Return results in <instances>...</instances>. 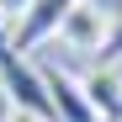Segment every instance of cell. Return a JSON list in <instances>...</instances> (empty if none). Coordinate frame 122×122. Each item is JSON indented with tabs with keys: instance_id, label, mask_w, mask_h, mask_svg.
Instances as JSON below:
<instances>
[{
	"instance_id": "6da1fadb",
	"label": "cell",
	"mask_w": 122,
	"mask_h": 122,
	"mask_svg": "<svg viewBox=\"0 0 122 122\" xmlns=\"http://www.w3.org/2000/svg\"><path fill=\"white\" fill-rule=\"evenodd\" d=\"M0 85H5L11 106L37 112V117H48V122H53V101H48V85H43V69H37L27 53H16L11 43L0 48Z\"/></svg>"
},
{
	"instance_id": "7a4b0ae2",
	"label": "cell",
	"mask_w": 122,
	"mask_h": 122,
	"mask_svg": "<svg viewBox=\"0 0 122 122\" xmlns=\"http://www.w3.org/2000/svg\"><path fill=\"white\" fill-rule=\"evenodd\" d=\"M80 5V0H32V5L21 11V21L11 27V48L16 53H32L43 48L48 37H58V27L69 21V11Z\"/></svg>"
},
{
	"instance_id": "3957f363",
	"label": "cell",
	"mask_w": 122,
	"mask_h": 122,
	"mask_svg": "<svg viewBox=\"0 0 122 122\" xmlns=\"http://www.w3.org/2000/svg\"><path fill=\"white\" fill-rule=\"evenodd\" d=\"M106 32H112V5L80 0V5L69 11V21L58 27V43H64L69 53H96V58H101V43H106Z\"/></svg>"
},
{
	"instance_id": "277c9868",
	"label": "cell",
	"mask_w": 122,
	"mask_h": 122,
	"mask_svg": "<svg viewBox=\"0 0 122 122\" xmlns=\"http://www.w3.org/2000/svg\"><path fill=\"white\" fill-rule=\"evenodd\" d=\"M37 69H43V85H48V101H53V122H106L90 106V96L74 74H64L58 64H37Z\"/></svg>"
},
{
	"instance_id": "5b68a950",
	"label": "cell",
	"mask_w": 122,
	"mask_h": 122,
	"mask_svg": "<svg viewBox=\"0 0 122 122\" xmlns=\"http://www.w3.org/2000/svg\"><path fill=\"white\" fill-rule=\"evenodd\" d=\"M80 85H85L90 106L106 117V122H122V80H117L112 69H90L85 80H80Z\"/></svg>"
},
{
	"instance_id": "8992f818",
	"label": "cell",
	"mask_w": 122,
	"mask_h": 122,
	"mask_svg": "<svg viewBox=\"0 0 122 122\" xmlns=\"http://www.w3.org/2000/svg\"><path fill=\"white\" fill-rule=\"evenodd\" d=\"M122 64V5H112V32L101 43V69H117Z\"/></svg>"
},
{
	"instance_id": "52a82bcc",
	"label": "cell",
	"mask_w": 122,
	"mask_h": 122,
	"mask_svg": "<svg viewBox=\"0 0 122 122\" xmlns=\"http://www.w3.org/2000/svg\"><path fill=\"white\" fill-rule=\"evenodd\" d=\"M32 5V0H0V16H5V27H16L21 21V11Z\"/></svg>"
},
{
	"instance_id": "ba28073f",
	"label": "cell",
	"mask_w": 122,
	"mask_h": 122,
	"mask_svg": "<svg viewBox=\"0 0 122 122\" xmlns=\"http://www.w3.org/2000/svg\"><path fill=\"white\" fill-rule=\"evenodd\" d=\"M5 122H48V117H37V112H21V106H5Z\"/></svg>"
},
{
	"instance_id": "9c48e42d",
	"label": "cell",
	"mask_w": 122,
	"mask_h": 122,
	"mask_svg": "<svg viewBox=\"0 0 122 122\" xmlns=\"http://www.w3.org/2000/svg\"><path fill=\"white\" fill-rule=\"evenodd\" d=\"M11 43V27H5V16H0V48H5Z\"/></svg>"
},
{
	"instance_id": "30bf717a",
	"label": "cell",
	"mask_w": 122,
	"mask_h": 122,
	"mask_svg": "<svg viewBox=\"0 0 122 122\" xmlns=\"http://www.w3.org/2000/svg\"><path fill=\"white\" fill-rule=\"evenodd\" d=\"M106 5H122V0H106Z\"/></svg>"
}]
</instances>
